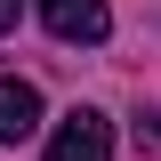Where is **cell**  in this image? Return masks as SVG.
<instances>
[{
    "label": "cell",
    "instance_id": "1",
    "mask_svg": "<svg viewBox=\"0 0 161 161\" xmlns=\"http://www.w3.org/2000/svg\"><path fill=\"white\" fill-rule=\"evenodd\" d=\"M48 161H113V121L97 105H73L57 121V137H48Z\"/></svg>",
    "mask_w": 161,
    "mask_h": 161
},
{
    "label": "cell",
    "instance_id": "2",
    "mask_svg": "<svg viewBox=\"0 0 161 161\" xmlns=\"http://www.w3.org/2000/svg\"><path fill=\"white\" fill-rule=\"evenodd\" d=\"M40 24L57 40H80V48H97L105 32H113V8L105 0H40Z\"/></svg>",
    "mask_w": 161,
    "mask_h": 161
},
{
    "label": "cell",
    "instance_id": "3",
    "mask_svg": "<svg viewBox=\"0 0 161 161\" xmlns=\"http://www.w3.org/2000/svg\"><path fill=\"white\" fill-rule=\"evenodd\" d=\"M32 129H40V89L0 73V145H24Z\"/></svg>",
    "mask_w": 161,
    "mask_h": 161
},
{
    "label": "cell",
    "instance_id": "4",
    "mask_svg": "<svg viewBox=\"0 0 161 161\" xmlns=\"http://www.w3.org/2000/svg\"><path fill=\"white\" fill-rule=\"evenodd\" d=\"M137 145H145V153H161V113H145V121H137Z\"/></svg>",
    "mask_w": 161,
    "mask_h": 161
},
{
    "label": "cell",
    "instance_id": "5",
    "mask_svg": "<svg viewBox=\"0 0 161 161\" xmlns=\"http://www.w3.org/2000/svg\"><path fill=\"white\" fill-rule=\"evenodd\" d=\"M16 8H24V0H0V32H8V24H16Z\"/></svg>",
    "mask_w": 161,
    "mask_h": 161
}]
</instances>
